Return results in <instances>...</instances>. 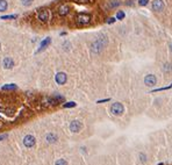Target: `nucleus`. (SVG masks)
I'll return each mask as SVG.
<instances>
[{
  "label": "nucleus",
  "mask_w": 172,
  "mask_h": 165,
  "mask_svg": "<svg viewBox=\"0 0 172 165\" xmlns=\"http://www.w3.org/2000/svg\"><path fill=\"white\" fill-rule=\"evenodd\" d=\"M79 1H80V3H87L89 0H79Z\"/></svg>",
  "instance_id": "nucleus-30"
},
{
  "label": "nucleus",
  "mask_w": 172,
  "mask_h": 165,
  "mask_svg": "<svg viewBox=\"0 0 172 165\" xmlns=\"http://www.w3.org/2000/svg\"><path fill=\"white\" fill-rule=\"evenodd\" d=\"M156 83H157V78L155 75H148L144 77V84L147 86H153Z\"/></svg>",
  "instance_id": "nucleus-7"
},
{
  "label": "nucleus",
  "mask_w": 172,
  "mask_h": 165,
  "mask_svg": "<svg viewBox=\"0 0 172 165\" xmlns=\"http://www.w3.org/2000/svg\"><path fill=\"white\" fill-rule=\"evenodd\" d=\"M108 43V39L107 36L105 34H99L98 36V40H95L92 44H91V51L93 53H100L102 50H104V48L107 45Z\"/></svg>",
  "instance_id": "nucleus-1"
},
{
  "label": "nucleus",
  "mask_w": 172,
  "mask_h": 165,
  "mask_svg": "<svg viewBox=\"0 0 172 165\" xmlns=\"http://www.w3.org/2000/svg\"><path fill=\"white\" fill-rule=\"evenodd\" d=\"M66 79H67V77H66V75H65L64 72H58L57 75H56V77H55V80H56V83H57L58 85L65 84V83H66Z\"/></svg>",
  "instance_id": "nucleus-8"
},
{
  "label": "nucleus",
  "mask_w": 172,
  "mask_h": 165,
  "mask_svg": "<svg viewBox=\"0 0 172 165\" xmlns=\"http://www.w3.org/2000/svg\"><path fill=\"white\" fill-rule=\"evenodd\" d=\"M45 138H47V141H48L49 143H55V142L58 140L57 135H55V134H53V133H49Z\"/></svg>",
  "instance_id": "nucleus-13"
},
{
  "label": "nucleus",
  "mask_w": 172,
  "mask_h": 165,
  "mask_svg": "<svg viewBox=\"0 0 172 165\" xmlns=\"http://www.w3.org/2000/svg\"><path fill=\"white\" fill-rule=\"evenodd\" d=\"M125 16H126V14H125L122 11H119V12L116 13V20H123Z\"/></svg>",
  "instance_id": "nucleus-16"
},
{
  "label": "nucleus",
  "mask_w": 172,
  "mask_h": 165,
  "mask_svg": "<svg viewBox=\"0 0 172 165\" xmlns=\"http://www.w3.org/2000/svg\"><path fill=\"white\" fill-rule=\"evenodd\" d=\"M63 47H64V49L69 50V48H71V44L69 43V42H64V43H63Z\"/></svg>",
  "instance_id": "nucleus-25"
},
{
  "label": "nucleus",
  "mask_w": 172,
  "mask_h": 165,
  "mask_svg": "<svg viewBox=\"0 0 172 165\" xmlns=\"http://www.w3.org/2000/svg\"><path fill=\"white\" fill-rule=\"evenodd\" d=\"M6 137H7V135H0V141L4 140V138H6Z\"/></svg>",
  "instance_id": "nucleus-28"
},
{
  "label": "nucleus",
  "mask_w": 172,
  "mask_h": 165,
  "mask_svg": "<svg viewBox=\"0 0 172 165\" xmlns=\"http://www.w3.org/2000/svg\"><path fill=\"white\" fill-rule=\"evenodd\" d=\"M3 64H4L5 69H12V67L14 66V61H13L11 57H5Z\"/></svg>",
  "instance_id": "nucleus-11"
},
{
  "label": "nucleus",
  "mask_w": 172,
  "mask_h": 165,
  "mask_svg": "<svg viewBox=\"0 0 172 165\" xmlns=\"http://www.w3.org/2000/svg\"><path fill=\"white\" fill-rule=\"evenodd\" d=\"M106 101H109V99H104V100H99V101H98V104H100V102H106Z\"/></svg>",
  "instance_id": "nucleus-27"
},
{
  "label": "nucleus",
  "mask_w": 172,
  "mask_h": 165,
  "mask_svg": "<svg viewBox=\"0 0 172 165\" xmlns=\"http://www.w3.org/2000/svg\"><path fill=\"white\" fill-rule=\"evenodd\" d=\"M115 20H116V17H109L107 20V23H113V22H115Z\"/></svg>",
  "instance_id": "nucleus-26"
},
{
  "label": "nucleus",
  "mask_w": 172,
  "mask_h": 165,
  "mask_svg": "<svg viewBox=\"0 0 172 165\" xmlns=\"http://www.w3.org/2000/svg\"><path fill=\"white\" fill-rule=\"evenodd\" d=\"M69 11H70V7H69L67 5H62V6L58 8V14H59L61 16H65V15L69 13Z\"/></svg>",
  "instance_id": "nucleus-12"
},
{
  "label": "nucleus",
  "mask_w": 172,
  "mask_h": 165,
  "mask_svg": "<svg viewBox=\"0 0 172 165\" xmlns=\"http://www.w3.org/2000/svg\"><path fill=\"white\" fill-rule=\"evenodd\" d=\"M69 128H70V130L72 133H79L80 129H81V122L78 121V120H73L70 123V127H69Z\"/></svg>",
  "instance_id": "nucleus-5"
},
{
  "label": "nucleus",
  "mask_w": 172,
  "mask_h": 165,
  "mask_svg": "<svg viewBox=\"0 0 172 165\" xmlns=\"http://www.w3.org/2000/svg\"><path fill=\"white\" fill-rule=\"evenodd\" d=\"M0 48H1V44H0Z\"/></svg>",
  "instance_id": "nucleus-32"
},
{
  "label": "nucleus",
  "mask_w": 172,
  "mask_h": 165,
  "mask_svg": "<svg viewBox=\"0 0 172 165\" xmlns=\"http://www.w3.org/2000/svg\"><path fill=\"white\" fill-rule=\"evenodd\" d=\"M50 42H51V39H50V37H47L45 40H43V41H42V43H41V48H40L39 52H40L41 50H43L45 47H48V45L50 44Z\"/></svg>",
  "instance_id": "nucleus-14"
},
{
  "label": "nucleus",
  "mask_w": 172,
  "mask_h": 165,
  "mask_svg": "<svg viewBox=\"0 0 172 165\" xmlns=\"http://www.w3.org/2000/svg\"><path fill=\"white\" fill-rule=\"evenodd\" d=\"M171 85H172V84H171Z\"/></svg>",
  "instance_id": "nucleus-33"
},
{
  "label": "nucleus",
  "mask_w": 172,
  "mask_h": 165,
  "mask_svg": "<svg viewBox=\"0 0 172 165\" xmlns=\"http://www.w3.org/2000/svg\"><path fill=\"white\" fill-rule=\"evenodd\" d=\"M55 165H67V163H66V160H64V159H58V160L55 163Z\"/></svg>",
  "instance_id": "nucleus-19"
},
{
  "label": "nucleus",
  "mask_w": 172,
  "mask_h": 165,
  "mask_svg": "<svg viewBox=\"0 0 172 165\" xmlns=\"http://www.w3.org/2000/svg\"><path fill=\"white\" fill-rule=\"evenodd\" d=\"M140 159H141L142 163H144V162L147 160V156H145L144 154H140Z\"/></svg>",
  "instance_id": "nucleus-24"
},
{
  "label": "nucleus",
  "mask_w": 172,
  "mask_h": 165,
  "mask_svg": "<svg viewBox=\"0 0 172 165\" xmlns=\"http://www.w3.org/2000/svg\"><path fill=\"white\" fill-rule=\"evenodd\" d=\"M75 106H76V102H73V101L66 102V104H64V105H63V107H64V108H71V107H75Z\"/></svg>",
  "instance_id": "nucleus-18"
},
{
  "label": "nucleus",
  "mask_w": 172,
  "mask_h": 165,
  "mask_svg": "<svg viewBox=\"0 0 172 165\" xmlns=\"http://www.w3.org/2000/svg\"><path fill=\"white\" fill-rule=\"evenodd\" d=\"M120 5V3H113L112 4V6H119Z\"/></svg>",
  "instance_id": "nucleus-29"
},
{
  "label": "nucleus",
  "mask_w": 172,
  "mask_h": 165,
  "mask_svg": "<svg viewBox=\"0 0 172 165\" xmlns=\"http://www.w3.org/2000/svg\"><path fill=\"white\" fill-rule=\"evenodd\" d=\"M21 1H22V4H23L25 6H29V5H31L33 0H21Z\"/></svg>",
  "instance_id": "nucleus-21"
},
{
  "label": "nucleus",
  "mask_w": 172,
  "mask_h": 165,
  "mask_svg": "<svg viewBox=\"0 0 172 165\" xmlns=\"http://www.w3.org/2000/svg\"><path fill=\"white\" fill-rule=\"evenodd\" d=\"M49 19V13L47 9H42L39 12V20H41L42 22H47Z\"/></svg>",
  "instance_id": "nucleus-9"
},
{
  "label": "nucleus",
  "mask_w": 172,
  "mask_h": 165,
  "mask_svg": "<svg viewBox=\"0 0 172 165\" xmlns=\"http://www.w3.org/2000/svg\"><path fill=\"white\" fill-rule=\"evenodd\" d=\"M14 88H16V86H15L14 84H11V85H6V86H4V90H14Z\"/></svg>",
  "instance_id": "nucleus-20"
},
{
  "label": "nucleus",
  "mask_w": 172,
  "mask_h": 165,
  "mask_svg": "<svg viewBox=\"0 0 172 165\" xmlns=\"http://www.w3.org/2000/svg\"><path fill=\"white\" fill-rule=\"evenodd\" d=\"M7 6L8 4L6 0H0V12H5L7 9Z\"/></svg>",
  "instance_id": "nucleus-15"
},
{
  "label": "nucleus",
  "mask_w": 172,
  "mask_h": 165,
  "mask_svg": "<svg viewBox=\"0 0 172 165\" xmlns=\"http://www.w3.org/2000/svg\"><path fill=\"white\" fill-rule=\"evenodd\" d=\"M23 144L26 148H33L35 145V137L31 136V135H27L23 138Z\"/></svg>",
  "instance_id": "nucleus-4"
},
{
  "label": "nucleus",
  "mask_w": 172,
  "mask_h": 165,
  "mask_svg": "<svg viewBox=\"0 0 172 165\" xmlns=\"http://www.w3.org/2000/svg\"><path fill=\"white\" fill-rule=\"evenodd\" d=\"M123 111H125V107H123V105L121 102H114L111 106V113L113 115H116V116L122 115Z\"/></svg>",
  "instance_id": "nucleus-2"
},
{
  "label": "nucleus",
  "mask_w": 172,
  "mask_h": 165,
  "mask_svg": "<svg viewBox=\"0 0 172 165\" xmlns=\"http://www.w3.org/2000/svg\"><path fill=\"white\" fill-rule=\"evenodd\" d=\"M149 3V0H139V5L140 6H145Z\"/></svg>",
  "instance_id": "nucleus-22"
},
{
  "label": "nucleus",
  "mask_w": 172,
  "mask_h": 165,
  "mask_svg": "<svg viewBox=\"0 0 172 165\" xmlns=\"http://www.w3.org/2000/svg\"><path fill=\"white\" fill-rule=\"evenodd\" d=\"M171 70H172L171 64H170V63H165V64H164V66H163V71H165V72H170Z\"/></svg>",
  "instance_id": "nucleus-17"
},
{
  "label": "nucleus",
  "mask_w": 172,
  "mask_h": 165,
  "mask_svg": "<svg viewBox=\"0 0 172 165\" xmlns=\"http://www.w3.org/2000/svg\"><path fill=\"white\" fill-rule=\"evenodd\" d=\"M16 15H6V16H3L1 19L3 20H6V19H15Z\"/></svg>",
  "instance_id": "nucleus-23"
},
{
  "label": "nucleus",
  "mask_w": 172,
  "mask_h": 165,
  "mask_svg": "<svg viewBox=\"0 0 172 165\" xmlns=\"http://www.w3.org/2000/svg\"><path fill=\"white\" fill-rule=\"evenodd\" d=\"M170 49H171V51H172V43L170 44Z\"/></svg>",
  "instance_id": "nucleus-31"
},
{
  "label": "nucleus",
  "mask_w": 172,
  "mask_h": 165,
  "mask_svg": "<svg viewBox=\"0 0 172 165\" xmlns=\"http://www.w3.org/2000/svg\"><path fill=\"white\" fill-rule=\"evenodd\" d=\"M152 9L156 12H162L164 9V1L163 0H153L152 1Z\"/></svg>",
  "instance_id": "nucleus-6"
},
{
  "label": "nucleus",
  "mask_w": 172,
  "mask_h": 165,
  "mask_svg": "<svg viewBox=\"0 0 172 165\" xmlns=\"http://www.w3.org/2000/svg\"><path fill=\"white\" fill-rule=\"evenodd\" d=\"M63 101H64V98H63L62 96H55L54 98L48 99V102H49V104H51V105H57V104L63 102Z\"/></svg>",
  "instance_id": "nucleus-10"
},
{
  "label": "nucleus",
  "mask_w": 172,
  "mask_h": 165,
  "mask_svg": "<svg viewBox=\"0 0 172 165\" xmlns=\"http://www.w3.org/2000/svg\"><path fill=\"white\" fill-rule=\"evenodd\" d=\"M76 20L79 25H87L91 21V16L89 14H86V13H80V14L77 15Z\"/></svg>",
  "instance_id": "nucleus-3"
}]
</instances>
